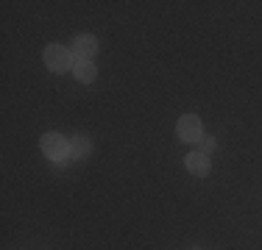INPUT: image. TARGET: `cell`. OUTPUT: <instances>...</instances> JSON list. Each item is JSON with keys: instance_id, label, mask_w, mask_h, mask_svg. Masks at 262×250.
I'll list each match as a JSON object with an SVG mask.
<instances>
[{"instance_id": "9", "label": "cell", "mask_w": 262, "mask_h": 250, "mask_svg": "<svg viewBox=\"0 0 262 250\" xmlns=\"http://www.w3.org/2000/svg\"><path fill=\"white\" fill-rule=\"evenodd\" d=\"M195 250H198V247H195Z\"/></svg>"}, {"instance_id": "8", "label": "cell", "mask_w": 262, "mask_h": 250, "mask_svg": "<svg viewBox=\"0 0 262 250\" xmlns=\"http://www.w3.org/2000/svg\"><path fill=\"white\" fill-rule=\"evenodd\" d=\"M212 150H215V139H201V153L209 156Z\"/></svg>"}, {"instance_id": "1", "label": "cell", "mask_w": 262, "mask_h": 250, "mask_svg": "<svg viewBox=\"0 0 262 250\" xmlns=\"http://www.w3.org/2000/svg\"><path fill=\"white\" fill-rule=\"evenodd\" d=\"M42 153L48 156V159H53L56 164H64L67 156H70V142L64 139L61 134H45L42 136Z\"/></svg>"}, {"instance_id": "6", "label": "cell", "mask_w": 262, "mask_h": 250, "mask_svg": "<svg viewBox=\"0 0 262 250\" xmlns=\"http://www.w3.org/2000/svg\"><path fill=\"white\" fill-rule=\"evenodd\" d=\"M73 75H76V81H84V84H90V81H95V64L92 61H86V59H76L73 61Z\"/></svg>"}, {"instance_id": "5", "label": "cell", "mask_w": 262, "mask_h": 250, "mask_svg": "<svg viewBox=\"0 0 262 250\" xmlns=\"http://www.w3.org/2000/svg\"><path fill=\"white\" fill-rule=\"evenodd\" d=\"M184 164H187V170H190L192 175H198V178H201V175L209 172V156H204L201 150H198V153H190V156H187Z\"/></svg>"}, {"instance_id": "4", "label": "cell", "mask_w": 262, "mask_h": 250, "mask_svg": "<svg viewBox=\"0 0 262 250\" xmlns=\"http://www.w3.org/2000/svg\"><path fill=\"white\" fill-rule=\"evenodd\" d=\"M70 53H73V59H86V61H92V56L98 53V39H95V36H90V34H81V36H76V39H73Z\"/></svg>"}, {"instance_id": "7", "label": "cell", "mask_w": 262, "mask_h": 250, "mask_svg": "<svg viewBox=\"0 0 262 250\" xmlns=\"http://www.w3.org/2000/svg\"><path fill=\"white\" fill-rule=\"evenodd\" d=\"M70 142V156L73 159H84L86 153H90V139H86V136H73V139H67Z\"/></svg>"}, {"instance_id": "3", "label": "cell", "mask_w": 262, "mask_h": 250, "mask_svg": "<svg viewBox=\"0 0 262 250\" xmlns=\"http://www.w3.org/2000/svg\"><path fill=\"white\" fill-rule=\"evenodd\" d=\"M179 136H182L184 142H201L204 139L201 120H198L195 114H184L182 120H179Z\"/></svg>"}, {"instance_id": "2", "label": "cell", "mask_w": 262, "mask_h": 250, "mask_svg": "<svg viewBox=\"0 0 262 250\" xmlns=\"http://www.w3.org/2000/svg\"><path fill=\"white\" fill-rule=\"evenodd\" d=\"M73 53L70 47H61V45H48L45 47V64L51 67L53 72H67L73 70Z\"/></svg>"}]
</instances>
